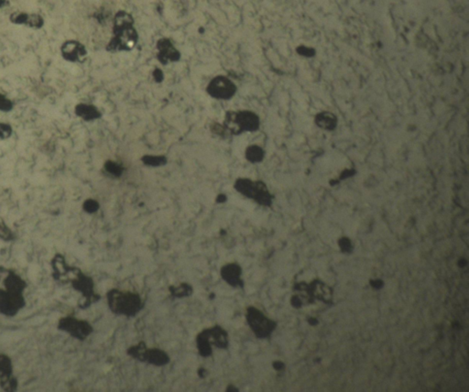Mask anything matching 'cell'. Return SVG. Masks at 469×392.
Returning <instances> with one entry per match:
<instances>
[{
    "instance_id": "6da1fadb",
    "label": "cell",
    "mask_w": 469,
    "mask_h": 392,
    "mask_svg": "<svg viewBox=\"0 0 469 392\" xmlns=\"http://www.w3.org/2000/svg\"><path fill=\"white\" fill-rule=\"evenodd\" d=\"M135 20L127 11H118L113 20V36L108 42V52H127L136 46L139 35L134 27Z\"/></svg>"
},
{
    "instance_id": "7a4b0ae2",
    "label": "cell",
    "mask_w": 469,
    "mask_h": 392,
    "mask_svg": "<svg viewBox=\"0 0 469 392\" xmlns=\"http://www.w3.org/2000/svg\"><path fill=\"white\" fill-rule=\"evenodd\" d=\"M108 306L117 315L134 316L142 308V301L139 294L112 289L108 293Z\"/></svg>"
},
{
    "instance_id": "3957f363",
    "label": "cell",
    "mask_w": 469,
    "mask_h": 392,
    "mask_svg": "<svg viewBox=\"0 0 469 392\" xmlns=\"http://www.w3.org/2000/svg\"><path fill=\"white\" fill-rule=\"evenodd\" d=\"M223 126L232 134L240 135L245 131L257 130L259 118L251 111H229L225 114Z\"/></svg>"
},
{
    "instance_id": "277c9868",
    "label": "cell",
    "mask_w": 469,
    "mask_h": 392,
    "mask_svg": "<svg viewBox=\"0 0 469 392\" xmlns=\"http://www.w3.org/2000/svg\"><path fill=\"white\" fill-rule=\"evenodd\" d=\"M199 354L207 357L212 354V345L220 349H225L228 346L227 333L222 327L216 325L201 332L196 337Z\"/></svg>"
},
{
    "instance_id": "5b68a950",
    "label": "cell",
    "mask_w": 469,
    "mask_h": 392,
    "mask_svg": "<svg viewBox=\"0 0 469 392\" xmlns=\"http://www.w3.org/2000/svg\"><path fill=\"white\" fill-rule=\"evenodd\" d=\"M234 189L241 194L253 199L262 206L272 204V196L265 184L261 182H253L249 179H238L234 182Z\"/></svg>"
},
{
    "instance_id": "8992f818",
    "label": "cell",
    "mask_w": 469,
    "mask_h": 392,
    "mask_svg": "<svg viewBox=\"0 0 469 392\" xmlns=\"http://www.w3.org/2000/svg\"><path fill=\"white\" fill-rule=\"evenodd\" d=\"M207 93L218 100H228L237 92V86L225 76H216L207 85Z\"/></svg>"
},
{
    "instance_id": "52a82bcc",
    "label": "cell",
    "mask_w": 469,
    "mask_h": 392,
    "mask_svg": "<svg viewBox=\"0 0 469 392\" xmlns=\"http://www.w3.org/2000/svg\"><path fill=\"white\" fill-rule=\"evenodd\" d=\"M247 321L255 335L259 338L269 336L274 328V323L267 320L261 312L254 307H249L247 310Z\"/></svg>"
},
{
    "instance_id": "ba28073f",
    "label": "cell",
    "mask_w": 469,
    "mask_h": 392,
    "mask_svg": "<svg viewBox=\"0 0 469 392\" xmlns=\"http://www.w3.org/2000/svg\"><path fill=\"white\" fill-rule=\"evenodd\" d=\"M61 54L69 62H84L87 57V50L82 42L67 40L61 44Z\"/></svg>"
},
{
    "instance_id": "9c48e42d",
    "label": "cell",
    "mask_w": 469,
    "mask_h": 392,
    "mask_svg": "<svg viewBox=\"0 0 469 392\" xmlns=\"http://www.w3.org/2000/svg\"><path fill=\"white\" fill-rule=\"evenodd\" d=\"M10 23L17 26H24L32 29H41L45 24V19L43 16L34 12L26 11H15L10 15Z\"/></svg>"
},
{
    "instance_id": "30bf717a",
    "label": "cell",
    "mask_w": 469,
    "mask_h": 392,
    "mask_svg": "<svg viewBox=\"0 0 469 392\" xmlns=\"http://www.w3.org/2000/svg\"><path fill=\"white\" fill-rule=\"evenodd\" d=\"M60 329L68 332L72 336L78 339H85L93 331L89 323L85 321H78L75 318H64L59 324Z\"/></svg>"
},
{
    "instance_id": "8fae6325",
    "label": "cell",
    "mask_w": 469,
    "mask_h": 392,
    "mask_svg": "<svg viewBox=\"0 0 469 392\" xmlns=\"http://www.w3.org/2000/svg\"><path fill=\"white\" fill-rule=\"evenodd\" d=\"M23 305V298L19 292L0 290V313L13 315Z\"/></svg>"
},
{
    "instance_id": "7c38bea8",
    "label": "cell",
    "mask_w": 469,
    "mask_h": 392,
    "mask_svg": "<svg viewBox=\"0 0 469 392\" xmlns=\"http://www.w3.org/2000/svg\"><path fill=\"white\" fill-rule=\"evenodd\" d=\"M157 58L162 64H168L170 62L178 61L181 58V53L174 46L169 39L162 38L157 42Z\"/></svg>"
},
{
    "instance_id": "4fadbf2b",
    "label": "cell",
    "mask_w": 469,
    "mask_h": 392,
    "mask_svg": "<svg viewBox=\"0 0 469 392\" xmlns=\"http://www.w3.org/2000/svg\"><path fill=\"white\" fill-rule=\"evenodd\" d=\"M242 273L241 267L236 263L226 264L221 270V276L223 280L226 281L230 286L233 287H241L243 288L244 281L240 278Z\"/></svg>"
},
{
    "instance_id": "5bb4252c",
    "label": "cell",
    "mask_w": 469,
    "mask_h": 392,
    "mask_svg": "<svg viewBox=\"0 0 469 392\" xmlns=\"http://www.w3.org/2000/svg\"><path fill=\"white\" fill-rule=\"evenodd\" d=\"M12 372L10 361L5 355H0V378L2 385L6 383L4 388L10 390V388H15V382L13 379H10V375Z\"/></svg>"
},
{
    "instance_id": "9a60e30c",
    "label": "cell",
    "mask_w": 469,
    "mask_h": 392,
    "mask_svg": "<svg viewBox=\"0 0 469 392\" xmlns=\"http://www.w3.org/2000/svg\"><path fill=\"white\" fill-rule=\"evenodd\" d=\"M144 362H148L149 364L156 367H162L169 363L170 357L164 351L160 349H147Z\"/></svg>"
},
{
    "instance_id": "2e32d148",
    "label": "cell",
    "mask_w": 469,
    "mask_h": 392,
    "mask_svg": "<svg viewBox=\"0 0 469 392\" xmlns=\"http://www.w3.org/2000/svg\"><path fill=\"white\" fill-rule=\"evenodd\" d=\"M315 122L321 128L333 130L338 125V118L332 113L322 112L316 116Z\"/></svg>"
},
{
    "instance_id": "e0dca14e",
    "label": "cell",
    "mask_w": 469,
    "mask_h": 392,
    "mask_svg": "<svg viewBox=\"0 0 469 392\" xmlns=\"http://www.w3.org/2000/svg\"><path fill=\"white\" fill-rule=\"evenodd\" d=\"M75 111L79 117H83L85 120H93L100 117L98 109L92 105L80 104L76 107Z\"/></svg>"
},
{
    "instance_id": "ac0fdd59",
    "label": "cell",
    "mask_w": 469,
    "mask_h": 392,
    "mask_svg": "<svg viewBox=\"0 0 469 392\" xmlns=\"http://www.w3.org/2000/svg\"><path fill=\"white\" fill-rule=\"evenodd\" d=\"M75 287L81 291H83L85 296L90 297L93 295V281L84 275H81L78 280L75 282Z\"/></svg>"
},
{
    "instance_id": "d6986e66",
    "label": "cell",
    "mask_w": 469,
    "mask_h": 392,
    "mask_svg": "<svg viewBox=\"0 0 469 392\" xmlns=\"http://www.w3.org/2000/svg\"><path fill=\"white\" fill-rule=\"evenodd\" d=\"M245 155L249 161L252 164H256V162H259L262 160L264 158V151L260 147H258L257 145H252V146H249V148L246 150Z\"/></svg>"
},
{
    "instance_id": "ffe728a7",
    "label": "cell",
    "mask_w": 469,
    "mask_h": 392,
    "mask_svg": "<svg viewBox=\"0 0 469 392\" xmlns=\"http://www.w3.org/2000/svg\"><path fill=\"white\" fill-rule=\"evenodd\" d=\"M147 346L145 343L141 342L140 344L132 346L127 349V354L130 355L133 358L144 362V357H145L146 351H147Z\"/></svg>"
},
{
    "instance_id": "44dd1931",
    "label": "cell",
    "mask_w": 469,
    "mask_h": 392,
    "mask_svg": "<svg viewBox=\"0 0 469 392\" xmlns=\"http://www.w3.org/2000/svg\"><path fill=\"white\" fill-rule=\"evenodd\" d=\"M169 289L172 295L176 298L187 297L192 293V286L186 283H183L179 286H171Z\"/></svg>"
},
{
    "instance_id": "7402d4cb",
    "label": "cell",
    "mask_w": 469,
    "mask_h": 392,
    "mask_svg": "<svg viewBox=\"0 0 469 392\" xmlns=\"http://www.w3.org/2000/svg\"><path fill=\"white\" fill-rule=\"evenodd\" d=\"M5 284L8 290L12 291V292H19V293L24 287L23 281L20 280L19 277L13 275V274H11L9 278H7Z\"/></svg>"
},
{
    "instance_id": "603a6c76",
    "label": "cell",
    "mask_w": 469,
    "mask_h": 392,
    "mask_svg": "<svg viewBox=\"0 0 469 392\" xmlns=\"http://www.w3.org/2000/svg\"><path fill=\"white\" fill-rule=\"evenodd\" d=\"M142 161L148 165V166H152V167H157V166H162L166 164V158L161 157V156H144Z\"/></svg>"
},
{
    "instance_id": "cb8c5ba5",
    "label": "cell",
    "mask_w": 469,
    "mask_h": 392,
    "mask_svg": "<svg viewBox=\"0 0 469 392\" xmlns=\"http://www.w3.org/2000/svg\"><path fill=\"white\" fill-rule=\"evenodd\" d=\"M106 167V170L109 174H111L113 176H120L122 174L123 168L122 166L120 164H117V162H114V161H108V164H106L105 165Z\"/></svg>"
},
{
    "instance_id": "d4e9b609",
    "label": "cell",
    "mask_w": 469,
    "mask_h": 392,
    "mask_svg": "<svg viewBox=\"0 0 469 392\" xmlns=\"http://www.w3.org/2000/svg\"><path fill=\"white\" fill-rule=\"evenodd\" d=\"M84 208L86 212L88 213H94L96 211L98 210L99 205L98 203L94 200H92V199H89L87 201L85 202V205H84Z\"/></svg>"
},
{
    "instance_id": "484cf974",
    "label": "cell",
    "mask_w": 469,
    "mask_h": 392,
    "mask_svg": "<svg viewBox=\"0 0 469 392\" xmlns=\"http://www.w3.org/2000/svg\"><path fill=\"white\" fill-rule=\"evenodd\" d=\"M0 237L4 239L11 238V233L10 230L4 224H0Z\"/></svg>"
},
{
    "instance_id": "4316f807",
    "label": "cell",
    "mask_w": 469,
    "mask_h": 392,
    "mask_svg": "<svg viewBox=\"0 0 469 392\" xmlns=\"http://www.w3.org/2000/svg\"><path fill=\"white\" fill-rule=\"evenodd\" d=\"M10 127L6 124H0V139L8 138L10 135Z\"/></svg>"
},
{
    "instance_id": "83f0119b",
    "label": "cell",
    "mask_w": 469,
    "mask_h": 392,
    "mask_svg": "<svg viewBox=\"0 0 469 392\" xmlns=\"http://www.w3.org/2000/svg\"><path fill=\"white\" fill-rule=\"evenodd\" d=\"M300 53L303 54V55H305V56H312L314 54V51L311 50V49H308L306 47H300Z\"/></svg>"
},
{
    "instance_id": "f1b7e54d",
    "label": "cell",
    "mask_w": 469,
    "mask_h": 392,
    "mask_svg": "<svg viewBox=\"0 0 469 392\" xmlns=\"http://www.w3.org/2000/svg\"><path fill=\"white\" fill-rule=\"evenodd\" d=\"M153 75H154L155 80L157 82H161L163 80V74L160 69H156L154 73H153Z\"/></svg>"
},
{
    "instance_id": "f546056e",
    "label": "cell",
    "mask_w": 469,
    "mask_h": 392,
    "mask_svg": "<svg viewBox=\"0 0 469 392\" xmlns=\"http://www.w3.org/2000/svg\"><path fill=\"white\" fill-rule=\"evenodd\" d=\"M207 374H208V372H207V369H204V368H201L198 370V375H199L200 378H205Z\"/></svg>"
},
{
    "instance_id": "4dcf8cb0",
    "label": "cell",
    "mask_w": 469,
    "mask_h": 392,
    "mask_svg": "<svg viewBox=\"0 0 469 392\" xmlns=\"http://www.w3.org/2000/svg\"><path fill=\"white\" fill-rule=\"evenodd\" d=\"M226 201V196L225 194H219L217 196L216 198V202L217 203H224V202Z\"/></svg>"
},
{
    "instance_id": "1f68e13d",
    "label": "cell",
    "mask_w": 469,
    "mask_h": 392,
    "mask_svg": "<svg viewBox=\"0 0 469 392\" xmlns=\"http://www.w3.org/2000/svg\"><path fill=\"white\" fill-rule=\"evenodd\" d=\"M226 391L238 392L239 391V388H237V387H233V386H228V387H227V388H226Z\"/></svg>"
}]
</instances>
